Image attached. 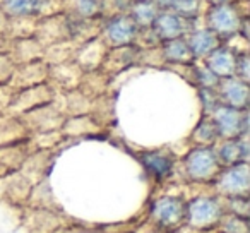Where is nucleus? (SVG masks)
I'll return each mask as SVG.
<instances>
[{
  "label": "nucleus",
  "instance_id": "1",
  "mask_svg": "<svg viewBox=\"0 0 250 233\" xmlns=\"http://www.w3.org/2000/svg\"><path fill=\"white\" fill-rule=\"evenodd\" d=\"M249 18H243L233 2L229 4H211L206 5L202 12V22L208 26L221 42L238 35L242 22Z\"/></svg>",
  "mask_w": 250,
  "mask_h": 233
},
{
  "label": "nucleus",
  "instance_id": "2",
  "mask_svg": "<svg viewBox=\"0 0 250 233\" xmlns=\"http://www.w3.org/2000/svg\"><path fill=\"white\" fill-rule=\"evenodd\" d=\"M185 175L194 182L214 180L221 170V163L214 146H195L187 153L184 160Z\"/></svg>",
  "mask_w": 250,
  "mask_h": 233
},
{
  "label": "nucleus",
  "instance_id": "3",
  "mask_svg": "<svg viewBox=\"0 0 250 233\" xmlns=\"http://www.w3.org/2000/svg\"><path fill=\"white\" fill-rule=\"evenodd\" d=\"M65 113L60 108L57 98L52 103L42 105L38 108L26 111V113L19 115V120L22 126L26 127L29 134H42V132H53V130H60L65 122Z\"/></svg>",
  "mask_w": 250,
  "mask_h": 233
},
{
  "label": "nucleus",
  "instance_id": "4",
  "mask_svg": "<svg viewBox=\"0 0 250 233\" xmlns=\"http://www.w3.org/2000/svg\"><path fill=\"white\" fill-rule=\"evenodd\" d=\"M209 117L218 129L219 139L249 136V111L247 110H236L228 105L219 103Z\"/></svg>",
  "mask_w": 250,
  "mask_h": 233
},
{
  "label": "nucleus",
  "instance_id": "5",
  "mask_svg": "<svg viewBox=\"0 0 250 233\" xmlns=\"http://www.w3.org/2000/svg\"><path fill=\"white\" fill-rule=\"evenodd\" d=\"M137 33L139 28L132 21V18L129 14H120L103 19L100 38L108 48H118V46L134 45Z\"/></svg>",
  "mask_w": 250,
  "mask_h": 233
},
{
  "label": "nucleus",
  "instance_id": "6",
  "mask_svg": "<svg viewBox=\"0 0 250 233\" xmlns=\"http://www.w3.org/2000/svg\"><path fill=\"white\" fill-rule=\"evenodd\" d=\"M216 187L221 194L229 197H247L250 189V170L247 161L228 165L216 175Z\"/></svg>",
  "mask_w": 250,
  "mask_h": 233
},
{
  "label": "nucleus",
  "instance_id": "7",
  "mask_svg": "<svg viewBox=\"0 0 250 233\" xmlns=\"http://www.w3.org/2000/svg\"><path fill=\"white\" fill-rule=\"evenodd\" d=\"M57 98V89L50 83H43L38 86L26 87V89H19L14 93L12 103L9 106L7 111H11L12 115L19 117V115L26 113V111L38 108L42 105L52 103Z\"/></svg>",
  "mask_w": 250,
  "mask_h": 233
},
{
  "label": "nucleus",
  "instance_id": "8",
  "mask_svg": "<svg viewBox=\"0 0 250 233\" xmlns=\"http://www.w3.org/2000/svg\"><path fill=\"white\" fill-rule=\"evenodd\" d=\"M188 225L197 230H206L209 226H214L223 219V206L214 197H195L188 202L187 216Z\"/></svg>",
  "mask_w": 250,
  "mask_h": 233
},
{
  "label": "nucleus",
  "instance_id": "9",
  "mask_svg": "<svg viewBox=\"0 0 250 233\" xmlns=\"http://www.w3.org/2000/svg\"><path fill=\"white\" fill-rule=\"evenodd\" d=\"M35 38L38 40L43 46L70 40V18L65 12L55 14V16H46V18H40L38 21H36Z\"/></svg>",
  "mask_w": 250,
  "mask_h": 233
},
{
  "label": "nucleus",
  "instance_id": "10",
  "mask_svg": "<svg viewBox=\"0 0 250 233\" xmlns=\"http://www.w3.org/2000/svg\"><path fill=\"white\" fill-rule=\"evenodd\" d=\"M202 18V16H201ZM195 21H187V19L180 18L178 14H175L173 11H160L153 22V31L156 33V36L160 38V42H168V40L182 38V36H187V33L190 29L195 28Z\"/></svg>",
  "mask_w": 250,
  "mask_h": 233
},
{
  "label": "nucleus",
  "instance_id": "11",
  "mask_svg": "<svg viewBox=\"0 0 250 233\" xmlns=\"http://www.w3.org/2000/svg\"><path fill=\"white\" fill-rule=\"evenodd\" d=\"M43 83H48V64L42 59L28 64H18L7 84L14 91H19Z\"/></svg>",
  "mask_w": 250,
  "mask_h": 233
},
{
  "label": "nucleus",
  "instance_id": "12",
  "mask_svg": "<svg viewBox=\"0 0 250 233\" xmlns=\"http://www.w3.org/2000/svg\"><path fill=\"white\" fill-rule=\"evenodd\" d=\"M216 91H218L219 101L223 105H228V106L236 108V110H247V106H249V83L238 79L236 76L221 79Z\"/></svg>",
  "mask_w": 250,
  "mask_h": 233
},
{
  "label": "nucleus",
  "instance_id": "13",
  "mask_svg": "<svg viewBox=\"0 0 250 233\" xmlns=\"http://www.w3.org/2000/svg\"><path fill=\"white\" fill-rule=\"evenodd\" d=\"M185 216H187V209L184 202L173 195H165L153 204V218L163 228L178 226L185 219Z\"/></svg>",
  "mask_w": 250,
  "mask_h": 233
},
{
  "label": "nucleus",
  "instance_id": "14",
  "mask_svg": "<svg viewBox=\"0 0 250 233\" xmlns=\"http://www.w3.org/2000/svg\"><path fill=\"white\" fill-rule=\"evenodd\" d=\"M106 53H108V46L104 45L103 40L98 36V38H93V40H89V42L77 46L76 55H74V62H76L84 72L98 70L103 65Z\"/></svg>",
  "mask_w": 250,
  "mask_h": 233
},
{
  "label": "nucleus",
  "instance_id": "15",
  "mask_svg": "<svg viewBox=\"0 0 250 233\" xmlns=\"http://www.w3.org/2000/svg\"><path fill=\"white\" fill-rule=\"evenodd\" d=\"M83 76H84V70L74 60L57 64V65H48V83L55 89L57 87H60L63 91L77 89Z\"/></svg>",
  "mask_w": 250,
  "mask_h": 233
},
{
  "label": "nucleus",
  "instance_id": "16",
  "mask_svg": "<svg viewBox=\"0 0 250 233\" xmlns=\"http://www.w3.org/2000/svg\"><path fill=\"white\" fill-rule=\"evenodd\" d=\"M185 40H187V45L190 48L194 60H204L212 50L221 45V40L204 24L195 26L194 29H190L187 33V36H185Z\"/></svg>",
  "mask_w": 250,
  "mask_h": 233
},
{
  "label": "nucleus",
  "instance_id": "17",
  "mask_svg": "<svg viewBox=\"0 0 250 233\" xmlns=\"http://www.w3.org/2000/svg\"><path fill=\"white\" fill-rule=\"evenodd\" d=\"M218 160L221 167H228V165H235L240 161H247L249 163V136H240L231 137V139H223L214 148Z\"/></svg>",
  "mask_w": 250,
  "mask_h": 233
},
{
  "label": "nucleus",
  "instance_id": "18",
  "mask_svg": "<svg viewBox=\"0 0 250 233\" xmlns=\"http://www.w3.org/2000/svg\"><path fill=\"white\" fill-rule=\"evenodd\" d=\"M202 62L219 77V79H225V77L235 76V64H236V53L233 52L229 46L219 45L218 48H214L208 57H206Z\"/></svg>",
  "mask_w": 250,
  "mask_h": 233
},
{
  "label": "nucleus",
  "instance_id": "19",
  "mask_svg": "<svg viewBox=\"0 0 250 233\" xmlns=\"http://www.w3.org/2000/svg\"><path fill=\"white\" fill-rule=\"evenodd\" d=\"M0 7L7 18L40 19L45 16L46 0H0Z\"/></svg>",
  "mask_w": 250,
  "mask_h": 233
},
{
  "label": "nucleus",
  "instance_id": "20",
  "mask_svg": "<svg viewBox=\"0 0 250 233\" xmlns=\"http://www.w3.org/2000/svg\"><path fill=\"white\" fill-rule=\"evenodd\" d=\"M43 50L45 46L33 36V38H21V40H11L9 46V55L14 60V64H28L35 60L43 59Z\"/></svg>",
  "mask_w": 250,
  "mask_h": 233
},
{
  "label": "nucleus",
  "instance_id": "21",
  "mask_svg": "<svg viewBox=\"0 0 250 233\" xmlns=\"http://www.w3.org/2000/svg\"><path fill=\"white\" fill-rule=\"evenodd\" d=\"M137 53H139V48H137L136 45L108 48V53H106V57H104L101 70H103L104 74L118 72V70L125 69V67H129V65H132L134 62H137Z\"/></svg>",
  "mask_w": 250,
  "mask_h": 233
},
{
  "label": "nucleus",
  "instance_id": "22",
  "mask_svg": "<svg viewBox=\"0 0 250 233\" xmlns=\"http://www.w3.org/2000/svg\"><path fill=\"white\" fill-rule=\"evenodd\" d=\"M141 161H143L144 168L151 173V177L163 180V178L170 177L173 171V156L167 151H147V153L141 154Z\"/></svg>",
  "mask_w": 250,
  "mask_h": 233
},
{
  "label": "nucleus",
  "instance_id": "23",
  "mask_svg": "<svg viewBox=\"0 0 250 233\" xmlns=\"http://www.w3.org/2000/svg\"><path fill=\"white\" fill-rule=\"evenodd\" d=\"M161 55H163L165 64H171V65H190L194 62L185 36L161 43Z\"/></svg>",
  "mask_w": 250,
  "mask_h": 233
},
{
  "label": "nucleus",
  "instance_id": "24",
  "mask_svg": "<svg viewBox=\"0 0 250 233\" xmlns=\"http://www.w3.org/2000/svg\"><path fill=\"white\" fill-rule=\"evenodd\" d=\"M101 24H103V19L101 18H94V19L70 18V40L76 45H83V43L89 42V40L98 38L101 33Z\"/></svg>",
  "mask_w": 250,
  "mask_h": 233
},
{
  "label": "nucleus",
  "instance_id": "25",
  "mask_svg": "<svg viewBox=\"0 0 250 233\" xmlns=\"http://www.w3.org/2000/svg\"><path fill=\"white\" fill-rule=\"evenodd\" d=\"M158 12H160V7L156 5L154 0H134L129 9V16L139 29L151 28Z\"/></svg>",
  "mask_w": 250,
  "mask_h": 233
},
{
  "label": "nucleus",
  "instance_id": "26",
  "mask_svg": "<svg viewBox=\"0 0 250 233\" xmlns=\"http://www.w3.org/2000/svg\"><path fill=\"white\" fill-rule=\"evenodd\" d=\"M91 105H93V100L87 98L81 89H70L63 94V103L60 105V108L65 113V117L67 115L79 117V115L91 113Z\"/></svg>",
  "mask_w": 250,
  "mask_h": 233
},
{
  "label": "nucleus",
  "instance_id": "27",
  "mask_svg": "<svg viewBox=\"0 0 250 233\" xmlns=\"http://www.w3.org/2000/svg\"><path fill=\"white\" fill-rule=\"evenodd\" d=\"M77 46L79 45H76L72 40H65V42H59L45 46V50H43V62H46L48 65H57V64L74 60Z\"/></svg>",
  "mask_w": 250,
  "mask_h": 233
},
{
  "label": "nucleus",
  "instance_id": "28",
  "mask_svg": "<svg viewBox=\"0 0 250 233\" xmlns=\"http://www.w3.org/2000/svg\"><path fill=\"white\" fill-rule=\"evenodd\" d=\"M65 14L74 19L101 18V0H65Z\"/></svg>",
  "mask_w": 250,
  "mask_h": 233
},
{
  "label": "nucleus",
  "instance_id": "29",
  "mask_svg": "<svg viewBox=\"0 0 250 233\" xmlns=\"http://www.w3.org/2000/svg\"><path fill=\"white\" fill-rule=\"evenodd\" d=\"M100 130V124L87 115H79V117H69L63 122L60 132L63 136H83V134H93Z\"/></svg>",
  "mask_w": 250,
  "mask_h": 233
},
{
  "label": "nucleus",
  "instance_id": "30",
  "mask_svg": "<svg viewBox=\"0 0 250 233\" xmlns=\"http://www.w3.org/2000/svg\"><path fill=\"white\" fill-rule=\"evenodd\" d=\"M218 139V129H216L211 117L206 115L204 119L195 126L194 132H192V141L195 143V146H214Z\"/></svg>",
  "mask_w": 250,
  "mask_h": 233
},
{
  "label": "nucleus",
  "instance_id": "31",
  "mask_svg": "<svg viewBox=\"0 0 250 233\" xmlns=\"http://www.w3.org/2000/svg\"><path fill=\"white\" fill-rule=\"evenodd\" d=\"M36 21L38 19H31V18H9L5 36L9 40L33 38L36 31Z\"/></svg>",
  "mask_w": 250,
  "mask_h": 233
},
{
  "label": "nucleus",
  "instance_id": "32",
  "mask_svg": "<svg viewBox=\"0 0 250 233\" xmlns=\"http://www.w3.org/2000/svg\"><path fill=\"white\" fill-rule=\"evenodd\" d=\"M206 5L208 4L204 0H175L171 9H168V11H173L175 14L187 19V21H194V19L201 18Z\"/></svg>",
  "mask_w": 250,
  "mask_h": 233
},
{
  "label": "nucleus",
  "instance_id": "33",
  "mask_svg": "<svg viewBox=\"0 0 250 233\" xmlns=\"http://www.w3.org/2000/svg\"><path fill=\"white\" fill-rule=\"evenodd\" d=\"M195 62H199V60H195ZM194 79L199 84V87H204V89H216L219 81H221L204 62H199L194 65Z\"/></svg>",
  "mask_w": 250,
  "mask_h": 233
},
{
  "label": "nucleus",
  "instance_id": "34",
  "mask_svg": "<svg viewBox=\"0 0 250 233\" xmlns=\"http://www.w3.org/2000/svg\"><path fill=\"white\" fill-rule=\"evenodd\" d=\"M132 2L134 0H101V19L111 18V16L129 14Z\"/></svg>",
  "mask_w": 250,
  "mask_h": 233
},
{
  "label": "nucleus",
  "instance_id": "35",
  "mask_svg": "<svg viewBox=\"0 0 250 233\" xmlns=\"http://www.w3.org/2000/svg\"><path fill=\"white\" fill-rule=\"evenodd\" d=\"M201 101H202V108H204L206 115H211L212 111H214V108L221 103L218 96V91L204 89V87H201Z\"/></svg>",
  "mask_w": 250,
  "mask_h": 233
},
{
  "label": "nucleus",
  "instance_id": "36",
  "mask_svg": "<svg viewBox=\"0 0 250 233\" xmlns=\"http://www.w3.org/2000/svg\"><path fill=\"white\" fill-rule=\"evenodd\" d=\"M235 76L238 77V79L245 81V83H249V81H250V57H249V52L238 53V55H236Z\"/></svg>",
  "mask_w": 250,
  "mask_h": 233
},
{
  "label": "nucleus",
  "instance_id": "37",
  "mask_svg": "<svg viewBox=\"0 0 250 233\" xmlns=\"http://www.w3.org/2000/svg\"><path fill=\"white\" fill-rule=\"evenodd\" d=\"M14 69H16V64L11 59V55L9 53H0V84L9 83Z\"/></svg>",
  "mask_w": 250,
  "mask_h": 233
},
{
  "label": "nucleus",
  "instance_id": "38",
  "mask_svg": "<svg viewBox=\"0 0 250 233\" xmlns=\"http://www.w3.org/2000/svg\"><path fill=\"white\" fill-rule=\"evenodd\" d=\"M225 232L226 233H247L249 232V226H247V218L242 216H235L228 218L225 221Z\"/></svg>",
  "mask_w": 250,
  "mask_h": 233
},
{
  "label": "nucleus",
  "instance_id": "39",
  "mask_svg": "<svg viewBox=\"0 0 250 233\" xmlns=\"http://www.w3.org/2000/svg\"><path fill=\"white\" fill-rule=\"evenodd\" d=\"M16 91L12 89L9 84H0V113H4V111L9 110L12 103V98H14Z\"/></svg>",
  "mask_w": 250,
  "mask_h": 233
},
{
  "label": "nucleus",
  "instance_id": "40",
  "mask_svg": "<svg viewBox=\"0 0 250 233\" xmlns=\"http://www.w3.org/2000/svg\"><path fill=\"white\" fill-rule=\"evenodd\" d=\"M7 24H9V18H7V14L2 11V7H0V35H5Z\"/></svg>",
  "mask_w": 250,
  "mask_h": 233
},
{
  "label": "nucleus",
  "instance_id": "41",
  "mask_svg": "<svg viewBox=\"0 0 250 233\" xmlns=\"http://www.w3.org/2000/svg\"><path fill=\"white\" fill-rule=\"evenodd\" d=\"M154 2H156V5L160 7V11H167V9H171L175 0H154Z\"/></svg>",
  "mask_w": 250,
  "mask_h": 233
},
{
  "label": "nucleus",
  "instance_id": "42",
  "mask_svg": "<svg viewBox=\"0 0 250 233\" xmlns=\"http://www.w3.org/2000/svg\"><path fill=\"white\" fill-rule=\"evenodd\" d=\"M206 4H229V2H235V0H204Z\"/></svg>",
  "mask_w": 250,
  "mask_h": 233
}]
</instances>
